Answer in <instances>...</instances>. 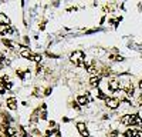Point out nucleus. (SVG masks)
<instances>
[{"label": "nucleus", "instance_id": "nucleus-12", "mask_svg": "<svg viewBox=\"0 0 142 137\" xmlns=\"http://www.w3.org/2000/svg\"><path fill=\"white\" fill-rule=\"evenodd\" d=\"M77 103H78V106H85L88 103V99H87V96H80L77 99Z\"/></svg>", "mask_w": 142, "mask_h": 137}, {"label": "nucleus", "instance_id": "nucleus-4", "mask_svg": "<svg viewBox=\"0 0 142 137\" xmlns=\"http://www.w3.org/2000/svg\"><path fill=\"white\" fill-rule=\"evenodd\" d=\"M105 104H107V107H109V108H117L119 106V100L111 97V99H107V100H105Z\"/></svg>", "mask_w": 142, "mask_h": 137}, {"label": "nucleus", "instance_id": "nucleus-11", "mask_svg": "<svg viewBox=\"0 0 142 137\" xmlns=\"http://www.w3.org/2000/svg\"><path fill=\"white\" fill-rule=\"evenodd\" d=\"M0 24H4V26H9L10 24V19L3 14V13H0Z\"/></svg>", "mask_w": 142, "mask_h": 137}, {"label": "nucleus", "instance_id": "nucleus-25", "mask_svg": "<svg viewBox=\"0 0 142 137\" xmlns=\"http://www.w3.org/2000/svg\"><path fill=\"white\" fill-rule=\"evenodd\" d=\"M98 97H100V99H104V93H102V91H98Z\"/></svg>", "mask_w": 142, "mask_h": 137}, {"label": "nucleus", "instance_id": "nucleus-19", "mask_svg": "<svg viewBox=\"0 0 142 137\" xmlns=\"http://www.w3.org/2000/svg\"><path fill=\"white\" fill-rule=\"evenodd\" d=\"M7 134H10V136H14V134H16V130H14V129H7Z\"/></svg>", "mask_w": 142, "mask_h": 137}, {"label": "nucleus", "instance_id": "nucleus-16", "mask_svg": "<svg viewBox=\"0 0 142 137\" xmlns=\"http://www.w3.org/2000/svg\"><path fill=\"white\" fill-rule=\"evenodd\" d=\"M125 91H126V94H128V96H134V86H132V84L126 86V87H125Z\"/></svg>", "mask_w": 142, "mask_h": 137}, {"label": "nucleus", "instance_id": "nucleus-7", "mask_svg": "<svg viewBox=\"0 0 142 137\" xmlns=\"http://www.w3.org/2000/svg\"><path fill=\"white\" fill-rule=\"evenodd\" d=\"M100 83H101V76H92L90 79V84L92 86V87H97Z\"/></svg>", "mask_w": 142, "mask_h": 137}, {"label": "nucleus", "instance_id": "nucleus-5", "mask_svg": "<svg viewBox=\"0 0 142 137\" xmlns=\"http://www.w3.org/2000/svg\"><path fill=\"white\" fill-rule=\"evenodd\" d=\"M77 129H78V131L81 133V136L82 137H90L88 136V131H87V127H85V124L84 123H77Z\"/></svg>", "mask_w": 142, "mask_h": 137}, {"label": "nucleus", "instance_id": "nucleus-22", "mask_svg": "<svg viewBox=\"0 0 142 137\" xmlns=\"http://www.w3.org/2000/svg\"><path fill=\"white\" fill-rule=\"evenodd\" d=\"M33 134H34L36 137H39V136L41 137V134H40V131H39V130H34V131H33Z\"/></svg>", "mask_w": 142, "mask_h": 137}, {"label": "nucleus", "instance_id": "nucleus-10", "mask_svg": "<svg viewBox=\"0 0 142 137\" xmlns=\"http://www.w3.org/2000/svg\"><path fill=\"white\" fill-rule=\"evenodd\" d=\"M13 30H11L9 26H4V24H0V34H3V36H6V34L11 33Z\"/></svg>", "mask_w": 142, "mask_h": 137}, {"label": "nucleus", "instance_id": "nucleus-18", "mask_svg": "<svg viewBox=\"0 0 142 137\" xmlns=\"http://www.w3.org/2000/svg\"><path fill=\"white\" fill-rule=\"evenodd\" d=\"M41 59H43V56H41V54H34V57H33V60H34V62H37V63L41 62Z\"/></svg>", "mask_w": 142, "mask_h": 137}, {"label": "nucleus", "instance_id": "nucleus-8", "mask_svg": "<svg viewBox=\"0 0 142 137\" xmlns=\"http://www.w3.org/2000/svg\"><path fill=\"white\" fill-rule=\"evenodd\" d=\"M131 120H132V114H125L121 117V123L125 126H129L131 124Z\"/></svg>", "mask_w": 142, "mask_h": 137}, {"label": "nucleus", "instance_id": "nucleus-13", "mask_svg": "<svg viewBox=\"0 0 142 137\" xmlns=\"http://www.w3.org/2000/svg\"><path fill=\"white\" fill-rule=\"evenodd\" d=\"M135 136H136V130H134V129H128L124 133V137H135Z\"/></svg>", "mask_w": 142, "mask_h": 137}, {"label": "nucleus", "instance_id": "nucleus-14", "mask_svg": "<svg viewBox=\"0 0 142 137\" xmlns=\"http://www.w3.org/2000/svg\"><path fill=\"white\" fill-rule=\"evenodd\" d=\"M40 111V110H39ZM39 116L41 117V119H45L47 117V111H45V104H41V111L39 113Z\"/></svg>", "mask_w": 142, "mask_h": 137}, {"label": "nucleus", "instance_id": "nucleus-24", "mask_svg": "<svg viewBox=\"0 0 142 137\" xmlns=\"http://www.w3.org/2000/svg\"><path fill=\"white\" fill-rule=\"evenodd\" d=\"M135 137H142V131L141 130H136V136Z\"/></svg>", "mask_w": 142, "mask_h": 137}, {"label": "nucleus", "instance_id": "nucleus-17", "mask_svg": "<svg viewBox=\"0 0 142 137\" xmlns=\"http://www.w3.org/2000/svg\"><path fill=\"white\" fill-rule=\"evenodd\" d=\"M3 44L4 46H7V47H13V41H10V40H6V39H3Z\"/></svg>", "mask_w": 142, "mask_h": 137}, {"label": "nucleus", "instance_id": "nucleus-1", "mask_svg": "<svg viewBox=\"0 0 142 137\" xmlns=\"http://www.w3.org/2000/svg\"><path fill=\"white\" fill-rule=\"evenodd\" d=\"M84 54H82V51H74L73 54H71V62L75 64V66H84Z\"/></svg>", "mask_w": 142, "mask_h": 137}, {"label": "nucleus", "instance_id": "nucleus-26", "mask_svg": "<svg viewBox=\"0 0 142 137\" xmlns=\"http://www.w3.org/2000/svg\"><path fill=\"white\" fill-rule=\"evenodd\" d=\"M138 104H139V106H142V96L138 97Z\"/></svg>", "mask_w": 142, "mask_h": 137}, {"label": "nucleus", "instance_id": "nucleus-3", "mask_svg": "<svg viewBox=\"0 0 142 137\" xmlns=\"http://www.w3.org/2000/svg\"><path fill=\"white\" fill-rule=\"evenodd\" d=\"M20 56L24 57V59H28V60H33L34 54L30 51V49H27V47H21V50H20Z\"/></svg>", "mask_w": 142, "mask_h": 137}, {"label": "nucleus", "instance_id": "nucleus-23", "mask_svg": "<svg viewBox=\"0 0 142 137\" xmlns=\"http://www.w3.org/2000/svg\"><path fill=\"white\" fill-rule=\"evenodd\" d=\"M50 129H56V121H50Z\"/></svg>", "mask_w": 142, "mask_h": 137}, {"label": "nucleus", "instance_id": "nucleus-9", "mask_svg": "<svg viewBox=\"0 0 142 137\" xmlns=\"http://www.w3.org/2000/svg\"><path fill=\"white\" fill-rule=\"evenodd\" d=\"M7 107L10 108V110H16V108H17V102H16V99L10 97V99L7 100Z\"/></svg>", "mask_w": 142, "mask_h": 137}, {"label": "nucleus", "instance_id": "nucleus-27", "mask_svg": "<svg viewBox=\"0 0 142 137\" xmlns=\"http://www.w3.org/2000/svg\"><path fill=\"white\" fill-rule=\"evenodd\" d=\"M3 137H11V136H10V134H7V133H6V134H4Z\"/></svg>", "mask_w": 142, "mask_h": 137}, {"label": "nucleus", "instance_id": "nucleus-15", "mask_svg": "<svg viewBox=\"0 0 142 137\" xmlns=\"http://www.w3.org/2000/svg\"><path fill=\"white\" fill-rule=\"evenodd\" d=\"M87 71L94 76V74H97V67L95 66H92V64H91V66H87Z\"/></svg>", "mask_w": 142, "mask_h": 137}, {"label": "nucleus", "instance_id": "nucleus-6", "mask_svg": "<svg viewBox=\"0 0 142 137\" xmlns=\"http://www.w3.org/2000/svg\"><path fill=\"white\" fill-rule=\"evenodd\" d=\"M132 126H142V117L138 114H132V120H131Z\"/></svg>", "mask_w": 142, "mask_h": 137}, {"label": "nucleus", "instance_id": "nucleus-28", "mask_svg": "<svg viewBox=\"0 0 142 137\" xmlns=\"http://www.w3.org/2000/svg\"><path fill=\"white\" fill-rule=\"evenodd\" d=\"M139 87H141V89H142V80H141V81H139Z\"/></svg>", "mask_w": 142, "mask_h": 137}, {"label": "nucleus", "instance_id": "nucleus-20", "mask_svg": "<svg viewBox=\"0 0 142 137\" xmlns=\"http://www.w3.org/2000/svg\"><path fill=\"white\" fill-rule=\"evenodd\" d=\"M118 134H119V131L118 130H114L111 134H109V137H118Z\"/></svg>", "mask_w": 142, "mask_h": 137}, {"label": "nucleus", "instance_id": "nucleus-21", "mask_svg": "<svg viewBox=\"0 0 142 137\" xmlns=\"http://www.w3.org/2000/svg\"><path fill=\"white\" fill-rule=\"evenodd\" d=\"M50 93H51V87H48V89H45V91H44V94H45V96H48Z\"/></svg>", "mask_w": 142, "mask_h": 137}, {"label": "nucleus", "instance_id": "nucleus-2", "mask_svg": "<svg viewBox=\"0 0 142 137\" xmlns=\"http://www.w3.org/2000/svg\"><path fill=\"white\" fill-rule=\"evenodd\" d=\"M108 87L111 91H117L119 90V80L117 79H109L108 80Z\"/></svg>", "mask_w": 142, "mask_h": 137}]
</instances>
